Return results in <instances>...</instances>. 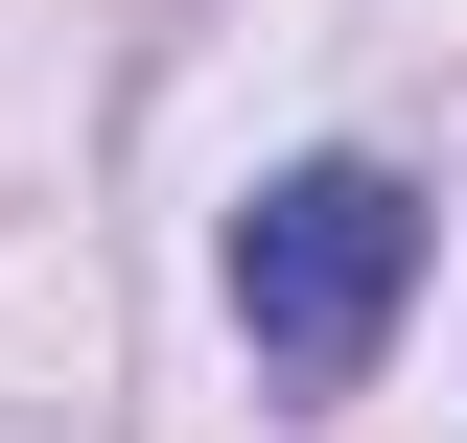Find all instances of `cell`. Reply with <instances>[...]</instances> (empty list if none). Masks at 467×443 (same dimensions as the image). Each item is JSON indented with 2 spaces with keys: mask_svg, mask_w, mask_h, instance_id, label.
I'll return each mask as SVG.
<instances>
[{
  "mask_svg": "<svg viewBox=\"0 0 467 443\" xmlns=\"http://www.w3.org/2000/svg\"><path fill=\"white\" fill-rule=\"evenodd\" d=\"M398 304H420V187L398 164H281L234 211V327H257L281 397H350L398 350Z\"/></svg>",
  "mask_w": 467,
  "mask_h": 443,
  "instance_id": "obj_1",
  "label": "cell"
}]
</instances>
